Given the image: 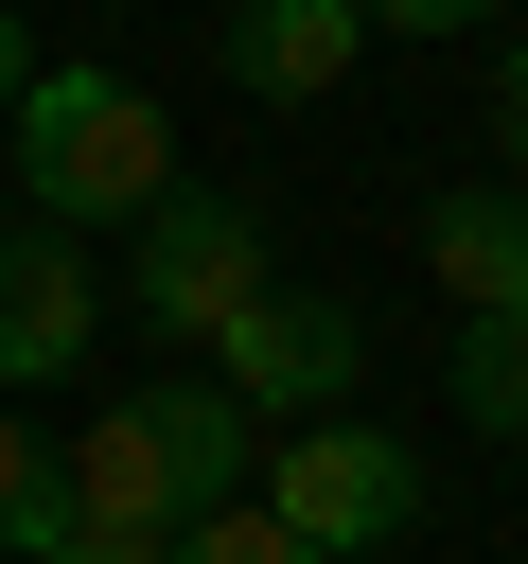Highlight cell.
Here are the masks:
<instances>
[{"label":"cell","mask_w":528,"mask_h":564,"mask_svg":"<svg viewBox=\"0 0 528 564\" xmlns=\"http://www.w3.org/2000/svg\"><path fill=\"white\" fill-rule=\"evenodd\" d=\"M53 494H70V529L176 546L194 511H229V494H246V405H229L211 370H158V388H123L106 423H70V441H53Z\"/></svg>","instance_id":"obj_1"},{"label":"cell","mask_w":528,"mask_h":564,"mask_svg":"<svg viewBox=\"0 0 528 564\" xmlns=\"http://www.w3.org/2000/svg\"><path fill=\"white\" fill-rule=\"evenodd\" d=\"M18 229H141L158 194H176V123H158V88H123V70H35L18 106Z\"/></svg>","instance_id":"obj_2"},{"label":"cell","mask_w":528,"mask_h":564,"mask_svg":"<svg viewBox=\"0 0 528 564\" xmlns=\"http://www.w3.org/2000/svg\"><path fill=\"white\" fill-rule=\"evenodd\" d=\"M246 511H264V529H299L317 564H370V546H405V529H422V458H405L387 423H352V405H334V423H282V441H264Z\"/></svg>","instance_id":"obj_3"},{"label":"cell","mask_w":528,"mask_h":564,"mask_svg":"<svg viewBox=\"0 0 528 564\" xmlns=\"http://www.w3.org/2000/svg\"><path fill=\"white\" fill-rule=\"evenodd\" d=\"M264 282H282V264H264V212H246V194H211V176H176V194L123 229V300H141L158 335H194V352H211Z\"/></svg>","instance_id":"obj_4"},{"label":"cell","mask_w":528,"mask_h":564,"mask_svg":"<svg viewBox=\"0 0 528 564\" xmlns=\"http://www.w3.org/2000/svg\"><path fill=\"white\" fill-rule=\"evenodd\" d=\"M352 370H370V317H352V300H317V282H264V300L211 335V388H229L246 423H334V405H352Z\"/></svg>","instance_id":"obj_5"},{"label":"cell","mask_w":528,"mask_h":564,"mask_svg":"<svg viewBox=\"0 0 528 564\" xmlns=\"http://www.w3.org/2000/svg\"><path fill=\"white\" fill-rule=\"evenodd\" d=\"M88 335H106V264H88L70 229H0V405L70 388Z\"/></svg>","instance_id":"obj_6"},{"label":"cell","mask_w":528,"mask_h":564,"mask_svg":"<svg viewBox=\"0 0 528 564\" xmlns=\"http://www.w3.org/2000/svg\"><path fill=\"white\" fill-rule=\"evenodd\" d=\"M211 53H229V88H246V106H317V88L370 53V18H352V0H229V35H211Z\"/></svg>","instance_id":"obj_7"},{"label":"cell","mask_w":528,"mask_h":564,"mask_svg":"<svg viewBox=\"0 0 528 564\" xmlns=\"http://www.w3.org/2000/svg\"><path fill=\"white\" fill-rule=\"evenodd\" d=\"M422 264L458 282V317H510V300H528V194H510V176H458V194L422 212Z\"/></svg>","instance_id":"obj_8"},{"label":"cell","mask_w":528,"mask_h":564,"mask_svg":"<svg viewBox=\"0 0 528 564\" xmlns=\"http://www.w3.org/2000/svg\"><path fill=\"white\" fill-rule=\"evenodd\" d=\"M458 423L528 441V300H510V317H458Z\"/></svg>","instance_id":"obj_9"},{"label":"cell","mask_w":528,"mask_h":564,"mask_svg":"<svg viewBox=\"0 0 528 564\" xmlns=\"http://www.w3.org/2000/svg\"><path fill=\"white\" fill-rule=\"evenodd\" d=\"M0 546L53 564L70 546V494H53V423H0Z\"/></svg>","instance_id":"obj_10"},{"label":"cell","mask_w":528,"mask_h":564,"mask_svg":"<svg viewBox=\"0 0 528 564\" xmlns=\"http://www.w3.org/2000/svg\"><path fill=\"white\" fill-rule=\"evenodd\" d=\"M158 564H317V546H299V529H264V511L229 494V511H194V529H176Z\"/></svg>","instance_id":"obj_11"},{"label":"cell","mask_w":528,"mask_h":564,"mask_svg":"<svg viewBox=\"0 0 528 564\" xmlns=\"http://www.w3.org/2000/svg\"><path fill=\"white\" fill-rule=\"evenodd\" d=\"M493 141H510V194H528V35L493 53Z\"/></svg>","instance_id":"obj_12"},{"label":"cell","mask_w":528,"mask_h":564,"mask_svg":"<svg viewBox=\"0 0 528 564\" xmlns=\"http://www.w3.org/2000/svg\"><path fill=\"white\" fill-rule=\"evenodd\" d=\"M352 18H387V35H475L493 0H352Z\"/></svg>","instance_id":"obj_13"},{"label":"cell","mask_w":528,"mask_h":564,"mask_svg":"<svg viewBox=\"0 0 528 564\" xmlns=\"http://www.w3.org/2000/svg\"><path fill=\"white\" fill-rule=\"evenodd\" d=\"M18 88H35V35H18V0H0V106H18Z\"/></svg>","instance_id":"obj_14"},{"label":"cell","mask_w":528,"mask_h":564,"mask_svg":"<svg viewBox=\"0 0 528 564\" xmlns=\"http://www.w3.org/2000/svg\"><path fill=\"white\" fill-rule=\"evenodd\" d=\"M53 564H158V546H123V529H70V546H53Z\"/></svg>","instance_id":"obj_15"},{"label":"cell","mask_w":528,"mask_h":564,"mask_svg":"<svg viewBox=\"0 0 528 564\" xmlns=\"http://www.w3.org/2000/svg\"><path fill=\"white\" fill-rule=\"evenodd\" d=\"M0 229H18V212H0Z\"/></svg>","instance_id":"obj_16"}]
</instances>
